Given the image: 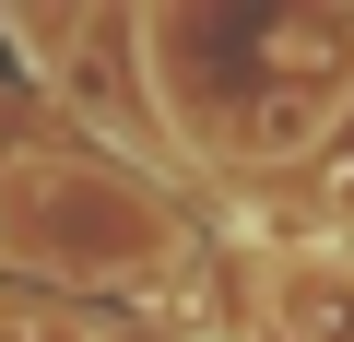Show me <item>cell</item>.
I'll return each mask as SVG.
<instances>
[{"instance_id":"obj_1","label":"cell","mask_w":354,"mask_h":342,"mask_svg":"<svg viewBox=\"0 0 354 342\" xmlns=\"http://www.w3.org/2000/svg\"><path fill=\"white\" fill-rule=\"evenodd\" d=\"M272 307H283V319H295L307 342H354V272H342V260H319V272H295V283H283Z\"/></svg>"}]
</instances>
